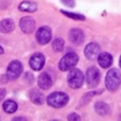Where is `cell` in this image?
Instances as JSON below:
<instances>
[{
	"label": "cell",
	"mask_w": 121,
	"mask_h": 121,
	"mask_svg": "<svg viewBox=\"0 0 121 121\" xmlns=\"http://www.w3.org/2000/svg\"><path fill=\"white\" fill-rule=\"evenodd\" d=\"M121 84V73L119 70L115 68H112L108 71L105 78V85L106 88L111 91H116Z\"/></svg>",
	"instance_id": "1"
},
{
	"label": "cell",
	"mask_w": 121,
	"mask_h": 121,
	"mask_svg": "<svg viewBox=\"0 0 121 121\" xmlns=\"http://www.w3.org/2000/svg\"><path fill=\"white\" fill-rule=\"evenodd\" d=\"M68 101H69L68 95H66L65 93H61V92L51 93L46 98L47 104L53 108H61L65 106Z\"/></svg>",
	"instance_id": "2"
},
{
	"label": "cell",
	"mask_w": 121,
	"mask_h": 121,
	"mask_svg": "<svg viewBox=\"0 0 121 121\" xmlns=\"http://www.w3.org/2000/svg\"><path fill=\"white\" fill-rule=\"evenodd\" d=\"M84 81V75L83 73L78 68H72L67 76V82L68 85L73 89L79 88Z\"/></svg>",
	"instance_id": "3"
},
{
	"label": "cell",
	"mask_w": 121,
	"mask_h": 121,
	"mask_svg": "<svg viewBox=\"0 0 121 121\" xmlns=\"http://www.w3.org/2000/svg\"><path fill=\"white\" fill-rule=\"evenodd\" d=\"M78 61V56L75 52H70L64 55L60 62H59V68L61 71H68L74 68Z\"/></svg>",
	"instance_id": "4"
},
{
	"label": "cell",
	"mask_w": 121,
	"mask_h": 121,
	"mask_svg": "<svg viewBox=\"0 0 121 121\" xmlns=\"http://www.w3.org/2000/svg\"><path fill=\"white\" fill-rule=\"evenodd\" d=\"M23 72V65L19 60H12L7 69V76L9 79H16Z\"/></svg>",
	"instance_id": "5"
},
{
	"label": "cell",
	"mask_w": 121,
	"mask_h": 121,
	"mask_svg": "<svg viewBox=\"0 0 121 121\" xmlns=\"http://www.w3.org/2000/svg\"><path fill=\"white\" fill-rule=\"evenodd\" d=\"M100 80V72L95 66L88 68L86 72V81L89 87L94 88L95 87Z\"/></svg>",
	"instance_id": "6"
},
{
	"label": "cell",
	"mask_w": 121,
	"mask_h": 121,
	"mask_svg": "<svg viewBox=\"0 0 121 121\" xmlns=\"http://www.w3.org/2000/svg\"><path fill=\"white\" fill-rule=\"evenodd\" d=\"M36 40L42 45L49 43L51 40V29L48 26H41L36 32Z\"/></svg>",
	"instance_id": "7"
},
{
	"label": "cell",
	"mask_w": 121,
	"mask_h": 121,
	"mask_svg": "<svg viewBox=\"0 0 121 121\" xmlns=\"http://www.w3.org/2000/svg\"><path fill=\"white\" fill-rule=\"evenodd\" d=\"M84 54L88 60H94L97 59L98 55L100 54V47L96 43H88L84 49Z\"/></svg>",
	"instance_id": "8"
},
{
	"label": "cell",
	"mask_w": 121,
	"mask_h": 121,
	"mask_svg": "<svg viewBox=\"0 0 121 121\" xmlns=\"http://www.w3.org/2000/svg\"><path fill=\"white\" fill-rule=\"evenodd\" d=\"M44 61H45V59L43 54L35 53L34 55L31 56L29 60V65L34 71H39L43 67Z\"/></svg>",
	"instance_id": "9"
},
{
	"label": "cell",
	"mask_w": 121,
	"mask_h": 121,
	"mask_svg": "<svg viewBox=\"0 0 121 121\" xmlns=\"http://www.w3.org/2000/svg\"><path fill=\"white\" fill-rule=\"evenodd\" d=\"M19 26L23 32L28 34V33L33 32V30L35 29V21L31 17H28V16L23 17L20 20Z\"/></svg>",
	"instance_id": "10"
},
{
	"label": "cell",
	"mask_w": 121,
	"mask_h": 121,
	"mask_svg": "<svg viewBox=\"0 0 121 121\" xmlns=\"http://www.w3.org/2000/svg\"><path fill=\"white\" fill-rule=\"evenodd\" d=\"M69 40L76 45H79L84 42V33L79 28H73L68 33Z\"/></svg>",
	"instance_id": "11"
},
{
	"label": "cell",
	"mask_w": 121,
	"mask_h": 121,
	"mask_svg": "<svg viewBox=\"0 0 121 121\" xmlns=\"http://www.w3.org/2000/svg\"><path fill=\"white\" fill-rule=\"evenodd\" d=\"M38 85L43 90H47L52 85V80L47 73H42L38 78Z\"/></svg>",
	"instance_id": "12"
},
{
	"label": "cell",
	"mask_w": 121,
	"mask_h": 121,
	"mask_svg": "<svg viewBox=\"0 0 121 121\" xmlns=\"http://www.w3.org/2000/svg\"><path fill=\"white\" fill-rule=\"evenodd\" d=\"M97 61H98V64L102 68H108L112 63V57L111 54H109L107 52H103V53H100L98 55Z\"/></svg>",
	"instance_id": "13"
},
{
	"label": "cell",
	"mask_w": 121,
	"mask_h": 121,
	"mask_svg": "<svg viewBox=\"0 0 121 121\" xmlns=\"http://www.w3.org/2000/svg\"><path fill=\"white\" fill-rule=\"evenodd\" d=\"M29 97H30V100L33 103L37 104V105H41V104H43L44 102V96H43V95L41 92H39L38 90H36V89H33V90L30 91Z\"/></svg>",
	"instance_id": "14"
},
{
	"label": "cell",
	"mask_w": 121,
	"mask_h": 121,
	"mask_svg": "<svg viewBox=\"0 0 121 121\" xmlns=\"http://www.w3.org/2000/svg\"><path fill=\"white\" fill-rule=\"evenodd\" d=\"M15 27V25L10 19H4L0 22V31L3 33H9Z\"/></svg>",
	"instance_id": "15"
},
{
	"label": "cell",
	"mask_w": 121,
	"mask_h": 121,
	"mask_svg": "<svg viewBox=\"0 0 121 121\" xmlns=\"http://www.w3.org/2000/svg\"><path fill=\"white\" fill-rule=\"evenodd\" d=\"M18 9L21 11H25V12H34L37 9V5L32 1H23L19 5Z\"/></svg>",
	"instance_id": "16"
},
{
	"label": "cell",
	"mask_w": 121,
	"mask_h": 121,
	"mask_svg": "<svg viewBox=\"0 0 121 121\" xmlns=\"http://www.w3.org/2000/svg\"><path fill=\"white\" fill-rule=\"evenodd\" d=\"M95 111L100 115H106L110 112V107L105 102L98 101L95 104Z\"/></svg>",
	"instance_id": "17"
},
{
	"label": "cell",
	"mask_w": 121,
	"mask_h": 121,
	"mask_svg": "<svg viewBox=\"0 0 121 121\" xmlns=\"http://www.w3.org/2000/svg\"><path fill=\"white\" fill-rule=\"evenodd\" d=\"M3 110L8 113H12L16 112L17 110V104L16 102L12 100H6L3 104Z\"/></svg>",
	"instance_id": "18"
},
{
	"label": "cell",
	"mask_w": 121,
	"mask_h": 121,
	"mask_svg": "<svg viewBox=\"0 0 121 121\" xmlns=\"http://www.w3.org/2000/svg\"><path fill=\"white\" fill-rule=\"evenodd\" d=\"M64 47V41L61 38H56L53 41L52 48L55 52H60Z\"/></svg>",
	"instance_id": "19"
},
{
	"label": "cell",
	"mask_w": 121,
	"mask_h": 121,
	"mask_svg": "<svg viewBox=\"0 0 121 121\" xmlns=\"http://www.w3.org/2000/svg\"><path fill=\"white\" fill-rule=\"evenodd\" d=\"M61 13H63L65 16L69 17V18H72L74 20H84L85 17L81 14H78V13H73V12H69V11H65V10H60Z\"/></svg>",
	"instance_id": "20"
},
{
	"label": "cell",
	"mask_w": 121,
	"mask_h": 121,
	"mask_svg": "<svg viewBox=\"0 0 121 121\" xmlns=\"http://www.w3.org/2000/svg\"><path fill=\"white\" fill-rule=\"evenodd\" d=\"M61 3L63 5H65L66 7H69V8H73L75 6V1L74 0H60Z\"/></svg>",
	"instance_id": "21"
},
{
	"label": "cell",
	"mask_w": 121,
	"mask_h": 121,
	"mask_svg": "<svg viewBox=\"0 0 121 121\" xmlns=\"http://www.w3.org/2000/svg\"><path fill=\"white\" fill-rule=\"evenodd\" d=\"M67 119L68 120H73V121H76V120H80V117L77 114V113H75V112H72L70 115H68L67 116Z\"/></svg>",
	"instance_id": "22"
},
{
	"label": "cell",
	"mask_w": 121,
	"mask_h": 121,
	"mask_svg": "<svg viewBox=\"0 0 121 121\" xmlns=\"http://www.w3.org/2000/svg\"><path fill=\"white\" fill-rule=\"evenodd\" d=\"M5 95H6V90L0 88V101L3 100V98L5 97Z\"/></svg>",
	"instance_id": "23"
},
{
	"label": "cell",
	"mask_w": 121,
	"mask_h": 121,
	"mask_svg": "<svg viewBox=\"0 0 121 121\" xmlns=\"http://www.w3.org/2000/svg\"><path fill=\"white\" fill-rule=\"evenodd\" d=\"M13 120H26V118H24V117H15Z\"/></svg>",
	"instance_id": "24"
},
{
	"label": "cell",
	"mask_w": 121,
	"mask_h": 121,
	"mask_svg": "<svg viewBox=\"0 0 121 121\" xmlns=\"http://www.w3.org/2000/svg\"><path fill=\"white\" fill-rule=\"evenodd\" d=\"M3 53H4V49H3V48H2V46L0 45V55H1V54H3Z\"/></svg>",
	"instance_id": "25"
},
{
	"label": "cell",
	"mask_w": 121,
	"mask_h": 121,
	"mask_svg": "<svg viewBox=\"0 0 121 121\" xmlns=\"http://www.w3.org/2000/svg\"><path fill=\"white\" fill-rule=\"evenodd\" d=\"M119 65H120V67H121V57H120V59H119Z\"/></svg>",
	"instance_id": "26"
}]
</instances>
